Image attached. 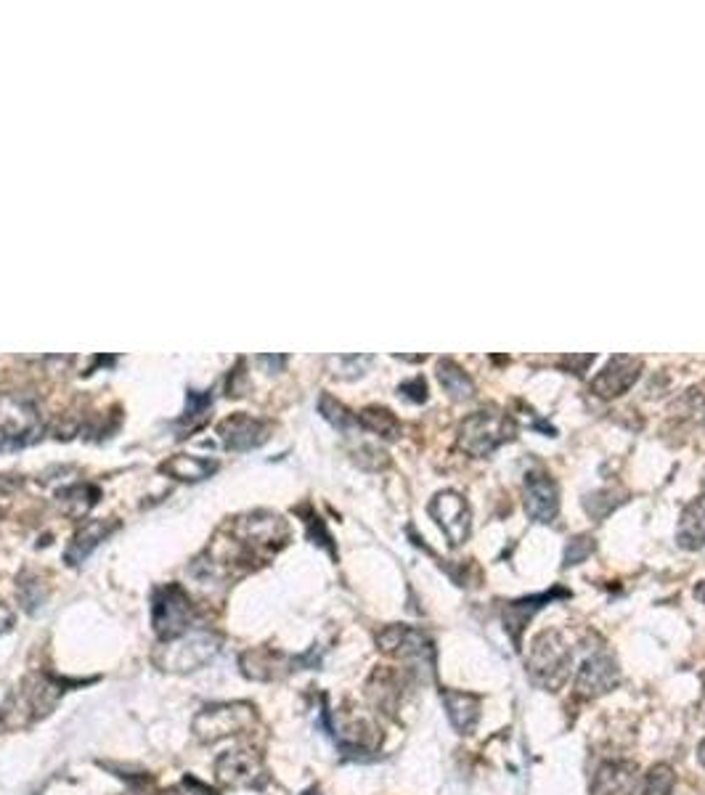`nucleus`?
Listing matches in <instances>:
<instances>
[{
    "label": "nucleus",
    "instance_id": "f257e3e1",
    "mask_svg": "<svg viewBox=\"0 0 705 795\" xmlns=\"http://www.w3.org/2000/svg\"><path fill=\"white\" fill-rule=\"evenodd\" d=\"M228 530H231L228 538L231 562L244 568H252V562H263L276 554L289 538V525L273 512H250L236 517Z\"/></svg>",
    "mask_w": 705,
    "mask_h": 795
},
{
    "label": "nucleus",
    "instance_id": "f03ea898",
    "mask_svg": "<svg viewBox=\"0 0 705 795\" xmlns=\"http://www.w3.org/2000/svg\"><path fill=\"white\" fill-rule=\"evenodd\" d=\"M525 666H528V676L536 687L546 689V692H557V689H562V684L568 682L573 655L557 631H541L533 639Z\"/></svg>",
    "mask_w": 705,
    "mask_h": 795
},
{
    "label": "nucleus",
    "instance_id": "7ed1b4c3",
    "mask_svg": "<svg viewBox=\"0 0 705 795\" xmlns=\"http://www.w3.org/2000/svg\"><path fill=\"white\" fill-rule=\"evenodd\" d=\"M515 435H517L515 419L509 417V414H504L501 409L486 406V409L475 411V414H470V417L464 419L462 427H459V446H462V451H467L470 456L486 459V456H491L496 448L509 443Z\"/></svg>",
    "mask_w": 705,
    "mask_h": 795
},
{
    "label": "nucleus",
    "instance_id": "20e7f679",
    "mask_svg": "<svg viewBox=\"0 0 705 795\" xmlns=\"http://www.w3.org/2000/svg\"><path fill=\"white\" fill-rule=\"evenodd\" d=\"M377 647L393 658L409 663L411 671L422 679H435V642L427 631L417 626L393 623L377 634Z\"/></svg>",
    "mask_w": 705,
    "mask_h": 795
},
{
    "label": "nucleus",
    "instance_id": "39448f33",
    "mask_svg": "<svg viewBox=\"0 0 705 795\" xmlns=\"http://www.w3.org/2000/svg\"><path fill=\"white\" fill-rule=\"evenodd\" d=\"M218 652V634L207 629H194L173 639V642H162L160 650L154 652V666L167 671V674H191V671L207 666Z\"/></svg>",
    "mask_w": 705,
    "mask_h": 795
},
{
    "label": "nucleus",
    "instance_id": "423d86ee",
    "mask_svg": "<svg viewBox=\"0 0 705 795\" xmlns=\"http://www.w3.org/2000/svg\"><path fill=\"white\" fill-rule=\"evenodd\" d=\"M197 605L191 602L189 591L178 583H167L154 591L152 597V626L162 642H173L178 636L199 629Z\"/></svg>",
    "mask_w": 705,
    "mask_h": 795
},
{
    "label": "nucleus",
    "instance_id": "0eeeda50",
    "mask_svg": "<svg viewBox=\"0 0 705 795\" xmlns=\"http://www.w3.org/2000/svg\"><path fill=\"white\" fill-rule=\"evenodd\" d=\"M258 724V711L252 703H215L205 705L191 721V732L199 742L213 745L226 737L252 732Z\"/></svg>",
    "mask_w": 705,
    "mask_h": 795
},
{
    "label": "nucleus",
    "instance_id": "6e6552de",
    "mask_svg": "<svg viewBox=\"0 0 705 795\" xmlns=\"http://www.w3.org/2000/svg\"><path fill=\"white\" fill-rule=\"evenodd\" d=\"M43 430L40 411L30 395H0V451H14L35 443Z\"/></svg>",
    "mask_w": 705,
    "mask_h": 795
},
{
    "label": "nucleus",
    "instance_id": "1a4fd4ad",
    "mask_svg": "<svg viewBox=\"0 0 705 795\" xmlns=\"http://www.w3.org/2000/svg\"><path fill=\"white\" fill-rule=\"evenodd\" d=\"M215 780L226 788L260 790L268 782V774L258 750L236 748L215 761Z\"/></svg>",
    "mask_w": 705,
    "mask_h": 795
},
{
    "label": "nucleus",
    "instance_id": "9d476101",
    "mask_svg": "<svg viewBox=\"0 0 705 795\" xmlns=\"http://www.w3.org/2000/svg\"><path fill=\"white\" fill-rule=\"evenodd\" d=\"M430 517H433L438 528L443 530V536L448 538L451 546H462L472 533V512L470 504L464 499L462 493L456 491H440L430 507H427Z\"/></svg>",
    "mask_w": 705,
    "mask_h": 795
},
{
    "label": "nucleus",
    "instance_id": "9b49d317",
    "mask_svg": "<svg viewBox=\"0 0 705 795\" xmlns=\"http://www.w3.org/2000/svg\"><path fill=\"white\" fill-rule=\"evenodd\" d=\"M523 504L533 523H554L560 515V485L544 470H531L523 483Z\"/></svg>",
    "mask_w": 705,
    "mask_h": 795
},
{
    "label": "nucleus",
    "instance_id": "f8f14e48",
    "mask_svg": "<svg viewBox=\"0 0 705 795\" xmlns=\"http://www.w3.org/2000/svg\"><path fill=\"white\" fill-rule=\"evenodd\" d=\"M618 684H621V668L613 652H594L578 668L576 695L594 700V697L613 692Z\"/></svg>",
    "mask_w": 705,
    "mask_h": 795
},
{
    "label": "nucleus",
    "instance_id": "ddd939ff",
    "mask_svg": "<svg viewBox=\"0 0 705 795\" xmlns=\"http://www.w3.org/2000/svg\"><path fill=\"white\" fill-rule=\"evenodd\" d=\"M570 591L568 589H549L544 591V594H531V597H523V599H515V602H509V605H504V610H501V621H504V629H507L509 639L515 642V647H520V639H523L525 629L531 626L533 615L541 613L549 602H557V599H568Z\"/></svg>",
    "mask_w": 705,
    "mask_h": 795
},
{
    "label": "nucleus",
    "instance_id": "4468645a",
    "mask_svg": "<svg viewBox=\"0 0 705 795\" xmlns=\"http://www.w3.org/2000/svg\"><path fill=\"white\" fill-rule=\"evenodd\" d=\"M639 374H642V361H639V358L613 356L607 361L605 369L594 377L592 393L597 395V398H605V401L618 398V395L626 393V390L637 382Z\"/></svg>",
    "mask_w": 705,
    "mask_h": 795
},
{
    "label": "nucleus",
    "instance_id": "2eb2a0df",
    "mask_svg": "<svg viewBox=\"0 0 705 795\" xmlns=\"http://www.w3.org/2000/svg\"><path fill=\"white\" fill-rule=\"evenodd\" d=\"M218 435L228 451H252L268 440V424L250 414H234L218 424Z\"/></svg>",
    "mask_w": 705,
    "mask_h": 795
},
{
    "label": "nucleus",
    "instance_id": "dca6fc26",
    "mask_svg": "<svg viewBox=\"0 0 705 795\" xmlns=\"http://www.w3.org/2000/svg\"><path fill=\"white\" fill-rule=\"evenodd\" d=\"M117 530V523L114 520H85L80 528L75 530V536L69 541L67 552H64V560L67 565H83L88 557L93 554V549H99L101 541H107Z\"/></svg>",
    "mask_w": 705,
    "mask_h": 795
},
{
    "label": "nucleus",
    "instance_id": "f3484780",
    "mask_svg": "<svg viewBox=\"0 0 705 795\" xmlns=\"http://www.w3.org/2000/svg\"><path fill=\"white\" fill-rule=\"evenodd\" d=\"M64 692H67V689H64V682L48 674L30 676V679L24 682L22 689L24 703H27V708L32 711V719H43V716H48V713L54 711Z\"/></svg>",
    "mask_w": 705,
    "mask_h": 795
},
{
    "label": "nucleus",
    "instance_id": "a211bd4d",
    "mask_svg": "<svg viewBox=\"0 0 705 795\" xmlns=\"http://www.w3.org/2000/svg\"><path fill=\"white\" fill-rule=\"evenodd\" d=\"M639 785V766L631 761H605L594 777V795H631Z\"/></svg>",
    "mask_w": 705,
    "mask_h": 795
},
{
    "label": "nucleus",
    "instance_id": "6ab92c4d",
    "mask_svg": "<svg viewBox=\"0 0 705 795\" xmlns=\"http://www.w3.org/2000/svg\"><path fill=\"white\" fill-rule=\"evenodd\" d=\"M443 703H446V713L451 727L459 735H472L478 729L480 721V697L470 695V692H459V689H446L443 692Z\"/></svg>",
    "mask_w": 705,
    "mask_h": 795
},
{
    "label": "nucleus",
    "instance_id": "aec40b11",
    "mask_svg": "<svg viewBox=\"0 0 705 795\" xmlns=\"http://www.w3.org/2000/svg\"><path fill=\"white\" fill-rule=\"evenodd\" d=\"M676 541L682 549H700L705 546V496L692 499L682 512L679 520V530H676Z\"/></svg>",
    "mask_w": 705,
    "mask_h": 795
},
{
    "label": "nucleus",
    "instance_id": "412c9836",
    "mask_svg": "<svg viewBox=\"0 0 705 795\" xmlns=\"http://www.w3.org/2000/svg\"><path fill=\"white\" fill-rule=\"evenodd\" d=\"M160 470L165 475L175 477V480H183V483H199V480H207V477L218 472V462L215 459H205V456L178 454L170 456L167 462H162Z\"/></svg>",
    "mask_w": 705,
    "mask_h": 795
},
{
    "label": "nucleus",
    "instance_id": "4be33fe9",
    "mask_svg": "<svg viewBox=\"0 0 705 795\" xmlns=\"http://www.w3.org/2000/svg\"><path fill=\"white\" fill-rule=\"evenodd\" d=\"M438 382L443 385L448 398H454V401H467V398L475 395V382H472V377L462 366L454 364L451 358L438 361Z\"/></svg>",
    "mask_w": 705,
    "mask_h": 795
},
{
    "label": "nucleus",
    "instance_id": "5701e85b",
    "mask_svg": "<svg viewBox=\"0 0 705 795\" xmlns=\"http://www.w3.org/2000/svg\"><path fill=\"white\" fill-rule=\"evenodd\" d=\"M99 488L96 485H88V483H75L69 485V488H61L59 491V507L64 509V515L67 517H85L88 512H91V507H96V501H99Z\"/></svg>",
    "mask_w": 705,
    "mask_h": 795
},
{
    "label": "nucleus",
    "instance_id": "b1692460",
    "mask_svg": "<svg viewBox=\"0 0 705 795\" xmlns=\"http://www.w3.org/2000/svg\"><path fill=\"white\" fill-rule=\"evenodd\" d=\"M279 660H284L279 652L250 650L239 658V666H242L244 676H250L255 682H268V679L276 676V668H281Z\"/></svg>",
    "mask_w": 705,
    "mask_h": 795
},
{
    "label": "nucleus",
    "instance_id": "393cba45",
    "mask_svg": "<svg viewBox=\"0 0 705 795\" xmlns=\"http://www.w3.org/2000/svg\"><path fill=\"white\" fill-rule=\"evenodd\" d=\"M358 424H364L366 430L380 435L385 440H398L401 438V422L395 419L393 411L382 409V406H369L358 414Z\"/></svg>",
    "mask_w": 705,
    "mask_h": 795
},
{
    "label": "nucleus",
    "instance_id": "a878e982",
    "mask_svg": "<svg viewBox=\"0 0 705 795\" xmlns=\"http://www.w3.org/2000/svg\"><path fill=\"white\" fill-rule=\"evenodd\" d=\"M369 697H372L374 705L382 708L385 713L393 711L395 703H398V697H401V684H398L393 671L380 668V671L372 676V682H369Z\"/></svg>",
    "mask_w": 705,
    "mask_h": 795
},
{
    "label": "nucleus",
    "instance_id": "bb28decb",
    "mask_svg": "<svg viewBox=\"0 0 705 795\" xmlns=\"http://www.w3.org/2000/svg\"><path fill=\"white\" fill-rule=\"evenodd\" d=\"M16 597H19V602H22V607L27 613H35V610L48 599V589L43 586V581H40L38 576L24 573V576L19 578V586H16Z\"/></svg>",
    "mask_w": 705,
    "mask_h": 795
},
{
    "label": "nucleus",
    "instance_id": "cd10ccee",
    "mask_svg": "<svg viewBox=\"0 0 705 795\" xmlns=\"http://www.w3.org/2000/svg\"><path fill=\"white\" fill-rule=\"evenodd\" d=\"M676 785V774L668 764H655L645 774L642 782V795H671Z\"/></svg>",
    "mask_w": 705,
    "mask_h": 795
},
{
    "label": "nucleus",
    "instance_id": "c85d7f7f",
    "mask_svg": "<svg viewBox=\"0 0 705 795\" xmlns=\"http://www.w3.org/2000/svg\"><path fill=\"white\" fill-rule=\"evenodd\" d=\"M319 411H321V417L332 424V427H337L340 432H350L358 424V417H353V414H350V411L345 409L340 401H334L332 395H321Z\"/></svg>",
    "mask_w": 705,
    "mask_h": 795
},
{
    "label": "nucleus",
    "instance_id": "c756f323",
    "mask_svg": "<svg viewBox=\"0 0 705 795\" xmlns=\"http://www.w3.org/2000/svg\"><path fill=\"white\" fill-rule=\"evenodd\" d=\"M621 501H623L621 491H599V493H592V496H586L584 509L589 512V517H594V520H602V517L610 515V512H613V509L618 507Z\"/></svg>",
    "mask_w": 705,
    "mask_h": 795
},
{
    "label": "nucleus",
    "instance_id": "7c9ffc66",
    "mask_svg": "<svg viewBox=\"0 0 705 795\" xmlns=\"http://www.w3.org/2000/svg\"><path fill=\"white\" fill-rule=\"evenodd\" d=\"M329 364L334 366V371L342 369L337 377L340 379H356L366 371V366L372 364V356H334L329 358Z\"/></svg>",
    "mask_w": 705,
    "mask_h": 795
},
{
    "label": "nucleus",
    "instance_id": "2f4dec72",
    "mask_svg": "<svg viewBox=\"0 0 705 795\" xmlns=\"http://www.w3.org/2000/svg\"><path fill=\"white\" fill-rule=\"evenodd\" d=\"M592 552H594V538L576 536L573 541H568V549H565V568H573L578 562H584Z\"/></svg>",
    "mask_w": 705,
    "mask_h": 795
},
{
    "label": "nucleus",
    "instance_id": "473e14b6",
    "mask_svg": "<svg viewBox=\"0 0 705 795\" xmlns=\"http://www.w3.org/2000/svg\"><path fill=\"white\" fill-rule=\"evenodd\" d=\"M210 403H213V398L207 393H197V390H189V395H186V422L189 419H199L202 414H205L207 409H210Z\"/></svg>",
    "mask_w": 705,
    "mask_h": 795
},
{
    "label": "nucleus",
    "instance_id": "72a5a7b5",
    "mask_svg": "<svg viewBox=\"0 0 705 795\" xmlns=\"http://www.w3.org/2000/svg\"><path fill=\"white\" fill-rule=\"evenodd\" d=\"M398 393H401V398H406V401H411V403H425L427 401L425 379L417 377V379H411V382H403V385L398 387Z\"/></svg>",
    "mask_w": 705,
    "mask_h": 795
},
{
    "label": "nucleus",
    "instance_id": "f704fd0d",
    "mask_svg": "<svg viewBox=\"0 0 705 795\" xmlns=\"http://www.w3.org/2000/svg\"><path fill=\"white\" fill-rule=\"evenodd\" d=\"M557 364H560L565 371H570V374H578V377H581L586 371V366L594 364V356H562Z\"/></svg>",
    "mask_w": 705,
    "mask_h": 795
},
{
    "label": "nucleus",
    "instance_id": "c9c22d12",
    "mask_svg": "<svg viewBox=\"0 0 705 795\" xmlns=\"http://www.w3.org/2000/svg\"><path fill=\"white\" fill-rule=\"evenodd\" d=\"M308 528H311V533H308V536H311L313 541H316V544L326 546V549H329V552L334 554L332 538H329V533L324 530V523H321L319 517H308Z\"/></svg>",
    "mask_w": 705,
    "mask_h": 795
},
{
    "label": "nucleus",
    "instance_id": "e433bc0d",
    "mask_svg": "<svg viewBox=\"0 0 705 795\" xmlns=\"http://www.w3.org/2000/svg\"><path fill=\"white\" fill-rule=\"evenodd\" d=\"M11 626H14V610L0 602V636L11 631Z\"/></svg>",
    "mask_w": 705,
    "mask_h": 795
},
{
    "label": "nucleus",
    "instance_id": "4c0bfd02",
    "mask_svg": "<svg viewBox=\"0 0 705 795\" xmlns=\"http://www.w3.org/2000/svg\"><path fill=\"white\" fill-rule=\"evenodd\" d=\"M183 785L189 788V793H197V795H218V793H215V790H210V788H207V785H202V782H199L197 777H186V780H183Z\"/></svg>",
    "mask_w": 705,
    "mask_h": 795
},
{
    "label": "nucleus",
    "instance_id": "58836bf2",
    "mask_svg": "<svg viewBox=\"0 0 705 795\" xmlns=\"http://www.w3.org/2000/svg\"><path fill=\"white\" fill-rule=\"evenodd\" d=\"M8 477L11 475H0V493L14 491V488H19V485H22V480H19V477H14L11 483H8Z\"/></svg>",
    "mask_w": 705,
    "mask_h": 795
},
{
    "label": "nucleus",
    "instance_id": "ea45409f",
    "mask_svg": "<svg viewBox=\"0 0 705 795\" xmlns=\"http://www.w3.org/2000/svg\"><path fill=\"white\" fill-rule=\"evenodd\" d=\"M695 597H698L700 602H703V605H705V581H703V583H698V589H695Z\"/></svg>",
    "mask_w": 705,
    "mask_h": 795
},
{
    "label": "nucleus",
    "instance_id": "a19ab883",
    "mask_svg": "<svg viewBox=\"0 0 705 795\" xmlns=\"http://www.w3.org/2000/svg\"><path fill=\"white\" fill-rule=\"evenodd\" d=\"M698 758H700V764L705 766V740L700 742V748H698Z\"/></svg>",
    "mask_w": 705,
    "mask_h": 795
},
{
    "label": "nucleus",
    "instance_id": "79ce46f5",
    "mask_svg": "<svg viewBox=\"0 0 705 795\" xmlns=\"http://www.w3.org/2000/svg\"><path fill=\"white\" fill-rule=\"evenodd\" d=\"M303 795H321V793H319V788H311V790H305Z\"/></svg>",
    "mask_w": 705,
    "mask_h": 795
},
{
    "label": "nucleus",
    "instance_id": "37998d69",
    "mask_svg": "<svg viewBox=\"0 0 705 795\" xmlns=\"http://www.w3.org/2000/svg\"><path fill=\"white\" fill-rule=\"evenodd\" d=\"M162 795H181V793H178V790H167V793H162Z\"/></svg>",
    "mask_w": 705,
    "mask_h": 795
},
{
    "label": "nucleus",
    "instance_id": "c03bdc74",
    "mask_svg": "<svg viewBox=\"0 0 705 795\" xmlns=\"http://www.w3.org/2000/svg\"><path fill=\"white\" fill-rule=\"evenodd\" d=\"M0 517H3V512H0Z\"/></svg>",
    "mask_w": 705,
    "mask_h": 795
}]
</instances>
